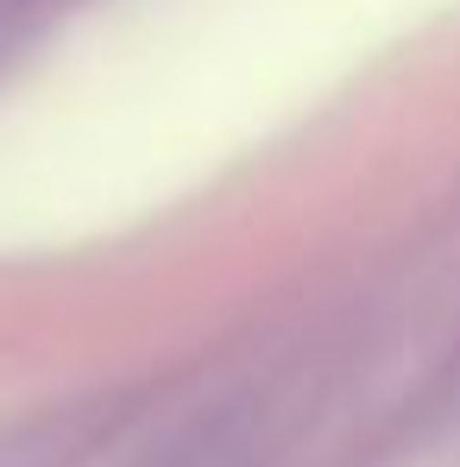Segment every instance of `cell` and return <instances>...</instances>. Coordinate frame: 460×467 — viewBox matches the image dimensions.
I'll list each match as a JSON object with an SVG mask.
<instances>
[{"label": "cell", "instance_id": "obj_1", "mask_svg": "<svg viewBox=\"0 0 460 467\" xmlns=\"http://www.w3.org/2000/svg\"><path fill=\"white\" fill-rule=\"evenodd\" d=\"M19 19H26V0H0V57H6V45L19 32Z\"/></svg>", "mask_w": 460, "mask_h": 467}]
</instances>
